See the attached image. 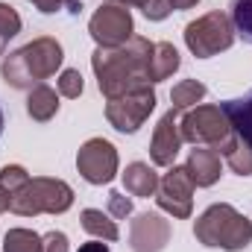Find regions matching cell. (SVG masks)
I'll return each mask as SVG.
<instances>
[{"mask_svg":"<svg viewBox=\"0 0 252 252\" xmlns=\"http://www.w3.org/2000/svg\"><path fill=\"white\" fill-rule=\"evenodd\" d=\"M41 241H44V252H67V235L64 232H47Z\"/></svg>","mask_w":252,"mask_h":252,"instance_id":"83f0119b","label":"cell"},{"mask_svg":"<svg viewBox=\"0 0 252 252\" xmlns=\"http://www.w3.org/2000/svg\"><path fill=\"white\" fill-rule=\"evenodd\" d=\"M121 179H124V188H126L129 196H153V193L158 190V173H156L150 164H144V161L126 164V170L121 173Z\"/></svg>","mask_w":252,"mask_h":252,"instance_id":"5bb4252c","label":"cell"},{"mask_svg":"<svg viewBox=\"0 0 252 252\" xmlns=\"http://www.w3.org/2000/svg\"><path fill=\"white\" fill-rule=\"evenodd\" d=\"M150 53L153 41L144 35H132L121 47H97L91 56V67L103 97L118 100L132 91L150 88Z\"/></svg>","mask_w":252,"mask_h":252,"instance_id":"6da1fadb","label":"cell"},{"mask_svg":"<svg viewBox=\"0 0 252 252\" xmlns=\"http://www.w3.org/2000/svg\"><path fill=\"white\" fill-rule=\"evenodd\" d=\"M3 124H6V121H3V109H0V135H3Z\"/></svg>","mask_w":252,"mask_h":252,"instance_id":"e575fe53","label":"cell"},{"mask_svg":"<svg viewBox=\"0 0 252 252\" xmlns=\"http://www.w3.org/2000/svg\"><path fill=\"white\" fill-rule=\"evenodd\" d=\"M62 62H64L62 44L50 35H38L30 44H24L21 50L9 53L0 64V73H3L6 85H12L18 91H32L44 79L56 76Z\"/></svg>","mask_w":252,"mask_h":252,"instance_id":"7a4b0ae2","label":"cell"},{"mask_svg":"<svg viewBox=\"0 0 252 252\" xmlns=\"http://www.w3.org/2000/svg\"><path fill=\"white\" fill-rule=\"evenodd\" d=\"M199 0H170V6L173 9H190V6H196Z\"/></svg>","mask_w":252,"mask_h":252,"instance_id":"1f68e13d","label":"cell"},{"mask_svg":"<svg viewBox=\"0 0 252 252\" xmlns=\"http://www.w3.org/2000/svg\"><path fill=\"white\" fill-rule=\"evenodd\" d=\"M156 202L161 211H167L176 220H188L193 211V182H190L185 164L182 167H170L161 179H158V190H156Z\"/></svg>","mask_w":252,"mask_h":252,"instance_id":"30bf717a","label":"cell"},{"mask_svg":"<svg viewBox=\"0 0 252 252\" xmlns=\"http://www.w3.org/2000/svg\"><path fill=\"white\" fill-rule=\"evenodd\" d=\"M56 112H59V94L44 82L35 85L30 91V97H27V115L32 121H38V124H47V121L56 118Z\"/></svg>","mask_w":252,"mask_h":252,"instance_id":"ac0fdd59","label":"cell"},{"mask_svg":"<svg viewBox=\"0 0 252 252\" xmlns=\"http://www.w3.org/2000/svg\"><path fill=\"white\" fill-rule=\"evenodd\" d=\"M88 32L97 41V47H121L135 35V24H132V12L126 9L121 0H109L103 3L91 21H88Z\"/></svg>","mask_w":252,"mask_h":252,"instance_id":"52a82bcc","label":"cell"},{"mask_svg":"<svg viewBox=\"0 0 252 252\" xmlns=\"http://www.w3.org/2000/svg\"><path fill=\"white\" fill-rule=\"evenodd\" d=\"M170 244V220L158 211H144L129 226V247L132 252H161Z\"/></svg>","mask_w":252,"mask_h":252,"instance_id":"8fae6325","label":"cell"},{"mask_svg":"<svg viewBox=\"0 0 252 252\" xmlns=\"http://www.w3.org/2000/svg\"><path fill=\"white\" fill-rule=\"evenodd\" d=\"M156 103H158V97H156L153 85L141 88V91H132L126 97H118V100L106 103V121L115 126L118 132L132 135V132H138L141 126L147 124V118L153 115Z\"/></svg>","mask_w":252,"mask_h":252,"instance_id":"ba28073f","label":"cell"},{"mask_svg":"<svg viewBox=\"0 0 252 252\" xmlns=\"http://www.w3.org/2000/svg\"><path fill=\"white\" fill-rule=\"evenodd\" d=\"M185 44L196 59H211L235 44V27L226 12H208L185 27Z\"/></svg>","mask_w":252,"mask_h":252,"instance_id":"5b68a950","label":"cell"},{"mask_svg":"<svg viewBox=\"0 0 252 252\" xmlns=\"http://www.w3.org/2000/svg\"><path fill=\"white\" fill-rule=\"evenodd\" d=\"M109 214L118 217V220L129 217V214H132V199L124 196L121 190H112V193H109Z\"/></svg>","mask_w":252,"mask_h":252,"instance_id":"4316f807","label":"cell"},{"mask_svg":"<svg viewBox=\"0 0 252 252\" xmlns=\"http://www.w3.org/2000/svg\"><path fill=\"white\" fill-rule=\"evenodd\" d=\"M179 132H182V141H188L193 147L217 150L232 135V124L220 106H196L179 121Z\"/></svg>","mask_w":252,"mask_h":252,"instance_id":"8992f818","label":"cell"},{"mask_svg":"<svg viewBox=\"0 0 252 252\" xmlns=\"http://www.w3.org/2000/svg\"><path fill=\"white\" fill-rule=\"evenodd\" d=\"M9 205H12V193H9V190L0 185V214H3V211H6Z\"/></svg>","mask_w":252,"mask_h":252,"instance_id":"4dcf8cb0","label":"cell"},{"mask_svg":"<svg viewBox=\"0 0 252 252\" xmlns=\"http://www.w3.org/2000/svg\"><path fill=\"white\" fill-rule=\"evenodd\" d=\"M76 170L88 185H109L118 176V150L106 138H88L76 153Z\"/></svg>","mask_w":252,"mask_h":252,"instance_id":"9c48e42d","label":"cell"},{"mask_svg":"<svg viewBox=\"0 0 252 252\" xmlns=\"http://www.w3.org/2000/svg\"><path fill=\"white\" fill-rule=\"evenodd\" d=\"M185 170H188L193 188H211L220 182V173H223V164H220V153L217 150H208V147H193L185 161Z\"/></svg>","mask_w":252,"mask_h":252,"instance_id":"4fadbf2b","label":"cell"},{"mask_svg":"<svg viewBox=\"0 0 252 252\" xmlns=\"http://www.w3.org/2000/svg\"><path fill=\"white\" fill-rule=\"evenodd\" d=\"M82 88H85V82H82V73H79V70L67 67V70L59 73V94H62V97L76 100V97L82 94Z\"/></svg>","mask_w":252,"mask_h":252,"instance_id":"603a6c76","label":"cell"},{"mask_svg":"<svg viewBox=\"0 0 252 252\" xmlns=\"http://www.w3.org/2000/svg\"><path fill=\"white\" fill-rule=\"evenodd\" d=\"M121 3H124V6H144L147 0H121Z\"/></svg>","mask_w":252,"mask_h":252,"instance_id":"d6a6232c","label":"cell"},{"mask_svg":"<svg viewBox=\"0 0 252 252\" xmlns=\"http://www.w3.org/2000/svg\"><path fill=\"white\" fill-rule=\"evenodd\" d=\"M30 3H32L38 12H44V15H56V12H62L70 0H30Z\"/></svg>","mask_w":252,"mask_h":252,"instance_id":"f1b7e54d","label":"cell"},{"mask_svg":"<svg viewBox=\"0 0 252 252\" xmlns=\"http://www.w3.org/2000/svg\"><path fill=\"white\" fill-rule=\"evenodd\" d=\"M21 32V15L9 6V3H0V38H15Z\"/></svg>","mask_w":252,"mask_h":252,"instance_id":"d4e9b609","label":"cell"},{"mask_svg":"<svg viewBox=\"0 0 252 252\" xmlns=\"http://www.w3.org/2000/svg\"><path fill=\"white\" fill-rule=\"evenodd\" d=\"M73 205V188L62 179L50 176H35L21 190L12 193V211L21 217H35V214H64Z\"/></svg>","mask_w":252,"mask_h":252,"instance_id":"277c9868","label":"cell"},{"mask_svg":"<svg viewBox=\"0 0 252 252\" xmlns=\"http://www.w3.org/2000/svg\"><path fill=\"white\" fill-rule=\"evenodd\" d=\"M220 109H223V115L229 118L232 129L252 147V88L244 94V97H238V100L220 103Z\"/></svg>","mask_w":252,"mask_h":252,"instance_id":"2e32d148","label":"cell"},{"mask_svg":"<svg viewBox=\"0 0 252 252\" xmlns=\"http://www.w3.org/2000/svg\"><path fill=\"white\" fill-rule=\"evenodd\" d=\"M76 252H109V247L103 241H91V244H82Z\"/></svg>","mask_w":252,"mask_h":252,"instance_id":"f546056e","label":"cell"},{"mask_svg":"<svg viewBox=\"0 0 252 252\" xmlns=\"http://www.w3.org/2000/svg\"><path fill=\"white\" fill-rule=\"evenodd\" d=\"M3 252H44V241L32 229H9L3 238Z\"/></svg>","mask_w":252,"mask_h":252,"instance_id":"44dd1931","label":"cell"},{"mask_svg":"<svg viewBox=\"0 0 252 252\" xmlns=\"http://www.w3.org/2000/svg\"><path fill=\"white\" fill-rule=\"evenodd\" d=\"M30 182V173L21 167V164H6L3 170H0V185L9 190V193H15V190H21L24 185Z\"/></svg>","mask_w":252,"mask_h":252,"instance_id":"cb8c5ba5","label":"cell"},{"mask_svg":"<svg viewBox=\"0 0 252 252\" xmlns=\"http://www.w3.org/2000/svg\"><path fill=\"white\" fill-rule=\"evenodd\" d=\"M229 18H232L235 35H241L247 44H252V0H232Z\"/></svg>","mask_w":252,"mask_h":252,"instance_id":"7402d4cb","label":"cell"},{"mask_svg":"<svg viewBox=\"0 0 252 252\" xmlns=\"http://www.w3.org/2000/svg\"><path fill=\"white\" fill-rule=\"evenodd\" d=\"M193 235L202 247L241 252L252 244V220L229 202H214L193 223Z\"/></svg>","mask_w":252,"mask_h":252,"instance_id":"3957f363","label":"cell"},{"mask_svg":"<svg viewBox=\"0 0 252 252\" xmlns=\"http://www.w3.org/2000/svg\"><path fill=\"white\" fill-rule=\"evenodd\" d=\"M217 153L226 158V164L238 173V176H252V147L232 129V135L217 147Z\"/></svg>","mask_w":252,"mask_h":252,"instance_id":"9a60e30c","label":"cell"},{"mask_svg":"<svg viewBox=\"0 0 252 252\" xmlns=\"http://www.w3.org/2000/svg\"><path fill=\"white\" fill-rule=\"evenodd\" d=\"M182 132H179V109L170 106V112L158 121L153 141H150V158L156 167H173L179 150H182Z\"/></svg>","mask_w":252,"mask_h":252,"instance_id":"7c38bea8","label":"cell"},{"mask_svg":"<svg viewBox=\"0 0 252 252\" xmlns=\"http://www.w3.org/2000/svg\"><path fill=\"white\" fill-rule=\"evenodd\" d=\"M179 50L170 44V41H158V44H153V53H150V82L156 85V82H164L167 76H173L176 70H179Z\"/></svg>","mask_w":252,"mask_h":252,"instance_id":"e0dca14e","label":"cell"},{"mask_svg":"<svg viewBox=\"0 0 252 252\" xmlns=\"http://www.w3.org/2000/svg\"><path fill=\"white\" fill-rule=\"evenodd\" d=\"M141 12H144L147 21H164L173 12V6H170V0H147L141 6Z\"/></svg>","mask_w":252,"mask_h":252,"instance_id":"484cf974","label":"cell"},{"mask_svg":"<svg viewBox=\"0 0 252 252\" xmlns=\"http://www.w3.org/2000/svg\"><path fill=\"white\" fill-rule=\"evenodd\" d=\"M205 85L199 82V79H182L179 85H173V91H170V103H173V109H179V112H185L190 106H196L202 97H205Z\"/></svg>","mask_w":252,"mask_h":252,"instance_id":"ffe728a7","label":"cell"},{"mask_svg":"<svg viewBox=\"0 0 252 252\" xmlns=\"http://www.w3.org/2000/svg\"><path fill=\"white\" fill-rule=\"evenodd\" d=\"M79 223H82V229H85L91 238H97V241H118V238H121L118 223L109 220V214H103V211H97V208H85V211L79 214Z\"/></svg>","mask_w":252,"mask_h":252,"instance_id":"d6986e66","label":"cell"},{"mask_svg":"<svg viewBox=\"0 0 252 252\" xmlns=\"http://www.w3.org/2000/svg\"><path fill=\"white\" fill-rule=\"evenodd\" d=\"M6 44H9V41H6V38H0V56H3V50H6Z\"/></svg>","mask_w":252,"mask_h":252,"instance_id":"836d02e7","label":"cell"}]
</instances>
